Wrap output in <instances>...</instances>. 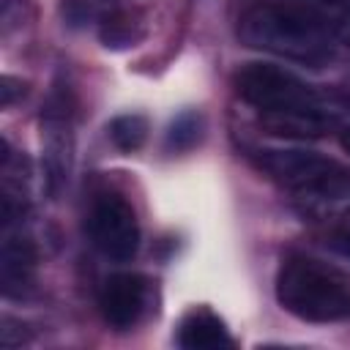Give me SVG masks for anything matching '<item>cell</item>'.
Segmentation results:
<instances>
[{"label":"cell","instance_id":"cell-1","mask_svg":"<svg viewBox=\"0 0 350 350\" xmlns=\"http://www.w3.org/2000/svg\"><path fill=\"white\" fill-rule=\"evenodd\" d=\"M339 0H254L238 16V38L260 52L320 66L345 33Z\"/></svg>","mask_w":350,"mask_h":350},{"label":"cell","instance_id":"cell-2","mask_svg":"<svg viewBox=\"0 0 350 350\" xmlns=\"http://www.w3.org/2000/svg\"><path fill=\"white\" fill-rule=\"evenodd\" d=\"M257 167L284 186L304 213L317 219L350 213V170L314 150H257Z\"/></svg>","mask_w":350,"mask_h":350},{"label":"cell","instance_id":"cell-3","mask_svg":"<svg viewBox=\"0 0 350 350\" xmlns=\"http://www.w3.org/2000/svg\"><path fill=\"white\" fill-rule=\"evenodd\" d=\"M276 301L306 323H339L350 317V276L309 254H290L276 273Z\"/></svg>","mask_w":350,"mask_h":350},{"label":"cell","instance_id":"cell-4","mask_svg":"<svg viewBox=\"0 0 350 350\" xmlns=\"http://www.w3.org/2000/svg\"><path fill=\"white\" fill-rule=\"evenodd\" d=\"M238 96L262 118L271 115H328L323 96L293 71L273 63H246L235 74Z\"/></svg>","mask_w":350,"mask_h":350},{"label":"cell","instance_id":"cell-5","mask_svg":"<svg viewBox=\"0 0 350 350\" xmlns=\"http://www.w3.org/2000/svg\"><path fill=\"white\" fill-rule=\"evenodd\" d=\"M41 164L49 197H57L74 167V98L68 85L55 82L41 109Z\"/></svg>","mask_w":350,"mask_h":350},{"label":"cell","instance_id":"cell-6","mask_svg":"<svg viewBox=\"0 0 350 350\" xmlns=\"http://www.w3.org/2000/svg\"><path fill=\"white\" fill-rule=\"evenodd\" d=\"M85 230L90 243L109 260H131L139 249V221L131 202L123 194H98L88 211Z\"/></svg>","mask_w":350,"mask_h":350},{"label":"cell","instance_id":"cell-7","mask_svg":"<svg viewBox=\"0 0 350 350\" xmlns=\"http://www.w3.org/2000/svg\"><path fill=\"white\" fill-rule=\"evenodd\" d=\"M148 293H150L148 276L131 273V271L112 273L101 284V293H98V306H101L104 320L118 331L137 325V320L145 312Z\"/></svg>","mask_w":350,"mask_h":350},{"label":"cell","instance_id":"cell-8","mask_svg":"<svg viewBox=\"0 0 350 350\" xmlns=\"http://www.w3.org/2000/svg\"><path fill=\"white\" fill-rule=\"evenodd\" d=\"M36 246L22 230L5 227L0 246V284L5 298H22L36 276Z\"/></svg>","mask_w":350,"mask_h":350},{"label":"cell","instance_id":"cell-9","mask_svg":"<svg viewBox=\"0 0 350 350\" xmlns=\"http://www.w3.org/2000/svg\"><path fill=\"white\" fill-rule=\"evenodd\" d=\"M178 345L186 350H213V347H230L232 336L224 320L213 309L194 306L178 325Z\"/></svg>","mask_w":350,"mask_h":350},{"label":"cell","instance_id":"cell-10","mask_svg":"<svg viewBox=\"0 0 350 350\" xmlns=\"http://www.w3.org/2000/svg\"><path fill=\"white\" fill-rule=\"evenodd\" d=\"M107 131H109V139L118 150L131 153V150H139L142 142L148 139V120H145V115H137V112L118 115L107 126Z\"/></svg>","mask_w":350,"mask_h":350},{"label":"cell","instance_id":"cell-11","mask_svg":"<svg viewBox=\"0 0 350 350\" xmlns=\"http://www.w3.org/2000/svg\"><path fill=\"white\" fill-rule=\"evenodd\" d=\"M200 137H202V115L194 109H186L167 129V150L170 153L191 150L200 142Z\"/></svg>","mask_w":350,"mask_h":350},{"label":"cell","instance_id":"cell-12","mask_svg":"<svg viewBox=\"0 0 350 350\" xmlns=\"http://www.w3.org/2000/svg\"><path fill=\"white\" fill-rule=\"evenodd\" d=\"M137 38L139 33H134V22L129 14H112L101 25V41L107 46H129Z\"/></svg>","mask_w":350,"mask_h":350},{"label":"cell","instance_id":"cell-13","mask_svg":"<svg viewBox=\"0 0 350 350\" xmlns=\"http://www.w3.org/2000/svg\"><path fill=\"white\" fill-rule=\"evenodd\" d=\"M328 243L339 252V254H345V257H350V221H345V224H339L334 232H331V238H328Z\"/></svg>","mask_w":350,"mask_h":350},{"label":"cell","instance_id":"cell-14","mask_svg":"<svg viewBox=\"0 0 350 350\" xmlns=\"http://www.w3.org/2000/svg\"><path fill=\"white\" fill-rule=\"evenodd\" d=\"M63 14H66V19H68L71 25H79V22L88 19L90 8H88L85 0H66V3H63Z\"/></svg>","mask_w":350,"mask_h":350},{"label":"cell","instance_id":"cell-15","mask_svg":"<svg viewBox=\"0 0 350 350\" xmlns=\"http://www.w3.org/2000/svg\"><path fill=\"white\" fill-rule=\"evenodd\" d=\"M0 93H3V107H11L14 104V96L19 93H25V85L19 82V79H14V77H3V88H0Z\"/></svg>","mask_w":350,"mask_h":350},{"label":"cell","instance_id":"cell-16","mask_svg":"<svg viewBox=\"0 0 350 350\" xmlns=\"http://www.w3.org/2000/svg\"><path fill=\"white\" fill-rule=\"evenodd\" d=\"M339 142H342V148L350 153V129H345V131H342V139H339Z\"/></svg>","mask_w":350,"mask_h":350},{"label":"cell","instance_id":"cell-17","mask_svg":"<svg viewBox=\"0 0 350 350\" xmlns=\"http://www.w3.org/2000/svg\"><path fill=\"white\" fill-rule=\"evenodd\" d=\"M339 3H342V0H339Z\"/></svg>","mask_w":350,"mask_h":350}]
</instances>
